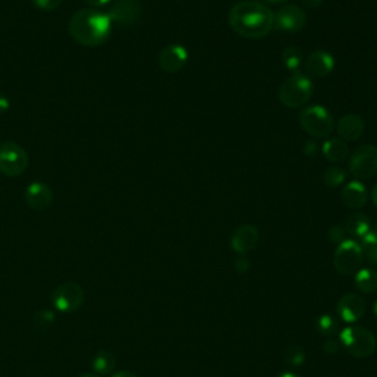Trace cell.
Returning a JSON list of instances; mask_svg holds the SVG:
<instances>
[{
    "mask_svg": "<svg viewBox=\"0 0 377 377\" xmlns=\"http://www.w3.org/2000/svg\"><path fill=\"white\" fill-rule=\"evenodd\" d=\"M84 303V289L76 282L59 284L52 294V305L59 313H74Z\"/></svg>",
    "mask_w": 377,
    "mask_h": 377,
    "instance_id": "ba28073f",
    "label": "cell"
},
{
    "mask_svg": "<svg viewBox=\"0 0 377 377\" xmlns=\"http://www.w3.org/2000/svg\"><path fill=\"white\" fill-rule=\"evenodd\" d=\"M374 315H376V318H377V302L374 303Z\"/></svg>",
    "mask_w": 377,
    "mask_h": 377,
    "instance_id": "60d3db41",
    "label": "cell"
},
{
    "mask_svg": "<svg viewBox=\"0 0 377 377\" xmlns=\"http://www.w3.org/2000/svg\"><path fill=\"white\" fill-rule=\"evenodd\" d=\"M355 286L363 294H374L377 291V272L363 268L355 274Z\"/></svg>",
    "mask_w": 377,
    "mask_h": 377,
    "instance_id": "7402d4cb",
    "label": "cell"
},
{
    "mask_svg": "<svg viewBox=\"0 0 377 377\" xmlns=\"http://www.w3.org/2000/svg\"><path fill=\"white\" fill-rule=\"evenodd\" d=\"M335 58L327 50H314L305 62L307 73L315 79H325L335 69Z\"/></svg>",
    "mask_w": 377,
    "mask_h": 377,
    "instance_id": "9a60e30c",
    "label": "cell"
},
{
    "mask_svg": "<svg viewBox=\"0 0 377 377\" xmlns=\"http://www.w3.org/2000/svg\"><path fill=\"white\" fill-rule=\"evenodd\" d=\"M345 235H347L345 228L336 226V227H332L329 230V235L327 236H329V240L333 242V243H342L345 240Z\"/></svg>",
    "mask_w": 377,
    "mask_h": 377,
    "instance_id": "f546056e",
    "label": "cell"
},
{
    "mask_svg": "<svg viewBox=\"0 0 377 377\" xmlns=\"http://www.w3.org/2000/svg\"><path fill=\"white\" fill-rule=\"evenodd\" d=\"M249 267H250V262H249V260L245 255H240L239 258H236L235 270L238 273H246L249 270Z\"/></svg>",
    "mask_w": 377,
    "mask_h": 377,
    "instance_id": "4dcf8cb0",
    "label": "cell"
},
{
    "mask_svg": "<svg viewBox=\"0 0 377 377\" xmlns=\"http://www.w3.org/2000/svg\"><path fill=\"white\" fill-rule=\"evenodd\" d=\"M313 93L314 84L310 77L301 73H295L280 86L279 99L284 106L291 108V110H296V108L308 103Z\"/></svg>",
    "mask_w": 377,
    "mask_h": 377,
    "instance_id": "3957f363",
    "label": "cell"
},
{
    "mask_svg": "<svg viewBox=\"0 0 377 377\" xmlns=\"http://www.w3.org/2000/svg\"><path fill=\"white\" fill-rule=\"evenodd\" d=\"M364 130H366V122L356 114H347L336 124V132L339 134V139H342L345 141H355L358 139H361Z\"/></svg>",
    "mask_w": 377,
    "mask_h": 377,
    "instance_id": "e0dca14e",
    "label": "cell"
},
{
    "mask_svg": "<svg viewBox=\"0 0 377 377\" xmlns=\"http://www.w3.org/2000/svg\"><path fill=\"white\" fill-rule=\"evenodd\" d=\"M344 228L348 235L354 238H363L370 231V221L364 214L355 212V214H351L349 217H347L344 223Z\"/></svg>",
    "mask_w": 377,
    "mask_h": 377,
    "instance_id": "ffe728a7",
    "label": "cell"
},
{
    "mask_svg": "<svg viewBox=\"0 0 377 377\" xmlns=\"http://www.w3.org/2000/svg\"><path fill=\"white\" fill-rule=\"evenodd\" d=\"M323 2H325V0H301V4L308 9H315V8L321 6Z\"/></svg>",
    "mask_w": 377,
    "mask_h": 377,
    "instance_id": "d6a6232c",
    "label": "cell"
},
{
    "mask_svg": "<svg viewBox=\"0 0 377 377\" xmlns=\"http://www.w3.org/2000/svg\"><path fill=\"white\" fill-rule=\"evenodd\" d=\"M33 5L45 12H50V11H55L61 6L62 0H31Z\"/></svg>",
    "mask_w": 377,
    "mask_h": 377,
    "instance_id": "f1b7e54d",
    "label": "cell"
},
{
    "mask_svg": "<svg viewBox=\"0 0 377 377\" xmlns=\"http://www.w3.org/2000/svg\"><path fill=\"white\" fill-rule=\"evenodd\" d=\"M84 2L87 5H91L93 8H102V6H106L111 4V0H84Z\"/></svg>",
    "mask_w": 377,
    "mask_h": 377,
    "instance_id": "836d02e7",
    "label": "cell"
},
{
    "mask_svg": "<svg viewBox=\"0 0 377 377\" xmlns=\"http://www.w3.org/2000/svg\"><path fill=\"white\" fill-rule=\"evenodd\" d=\"M373 231L377 235V221H376V224H374V230H373Z\"/></svg>",
    "mask_w": 377,
    "mask_h": 377,
    "instance_id": "b9f144b4",
    "label": "cell"
},
{
    "mask_svg": "<svg viewBox=\"0 0 377 377\" xmlns=\"http://www.w3.org/2000/svg\"><path fill=\"white\" fill-rule=\"evenodd\" d=\"M317 330L320 335L330 337L337 332V321L335 320L333 315H329V314L321 315L317 320Z\"/></svg>",
    "mask_w": 377,
    "mask_h": 377,
    "instance_id": "484cf974",
    "label": "cell"
},
{
    "mask_svg": "<svg viewBox=\"0 0 377 377\" xmlns=\"http://www.w3.org/2000/svg\"><path fill=\"white\" fill-rule=\"evenodd\" d=\"M340 342L356 358H366L376 351V337L364 327H347L340 333Z\"/></svg>",
    "mask_w": 377,
    "mask_h": 377,
    "instance_id": "5b68a950",
    "label": "cell"
},
{
    "mask_svg": "<svg viewBox=\"0 0 377 377\" xmlns=\"http://www.w3.org/2000/svg\"><path fill=\"white\" fill-rule=\"evenodd\" d=\"M115 364H117V358L114 356V354L108 351H99L92 360V369L98 376L111 374L112 370L115 369Z\"/></svg>",
    "mask_w": 377,
    "mask_h": 377,
    "instance_id": "44dd1931",
    "label": "cell"
},
{
    "mask_svg": "<svg viewBox=\"0 0 377 377\" xmlns=\"http://www.w3.org/2000/svg\"><path fill=\"white\" fill-rule=\"evenodd\" d=\"M369 199V192L361 182H349L344 186L342 201L351 209H361Z\"/></svg>",
    "mask_w": 377,
    "mask_h": 377,
    "instance_id": "ac0fdd59",
    "label": "cell"
},
{
    "mask_svg": "<svg viewBox=\"0 0 377 377\" xmlns=\"http://www.w3.org/2000/svg\"><path fill=\"white\" fill-rule=\"evenodd\" d=\"M279 377H299V376H296L295 373H289V371H287V373H282Z\"/></svg>",
    "mask_w": 377,
    "mask_h": 377,
    "instance_id": "f35d334b",
    "label": "cell"
},
{
    "mask_svg": "<svg viewBox=\"0 0 377 377\" xmlns=\"http://www.w3.org/2000/svg\"><path fill=\"white\" fill-rule=\"evenodd\" d=\"M106 15L118 25H133L141 16V4L140 0H114Z\"/></svg>",
    "mask_w": 377,
    "mask_h": 377,
    "instance_id": "30bf717a",
    "label": "cell"
},
{
    "mask_svg": "<svg viewBox=\"0 0 377 377\" xmlns=\"http://www.w3.org/2000/svg\"><path fill=\"white\" fill-rule=\"evenodd\" d=\"M363 248L355 240H344L339 243L335 253V268L340 274H352L358 272L363 262Z\"/></svg>",
    "mask_w": 377,
    "mask_h": 377,
    "instance_id": "9c48e42d",
    "label": "cell"
},
{
    "mask_svg": "<svg viewBox=\"0 0 377 377\" xmlns=\"http://www.w3.org/2000/svg\"><path fill=\"white\" fill-rule=\"evenodd\" d=\"M24 197H25L27 205L31 209L45 211L53 202V192L47 185L42 182H34L25 189Z\"/></svg>",
    "mask_w": 377,
    "mask_h": 377,
    "instance_id": "2e32d148",
    "label": "cell"
},
{
    "mask_svg": "<svg viewBox=\"0 0 377 377\" xmlns=\"http://www.w3.org/2000/svg\"><path fill=\"white\" fill-rule=\"evenodd\" d=\"M337 315L347 323H355L363 318L366 313V302L355 294H347L339 299L336 307Z\"/></svg>",
    "mask_w": 377,
    "mask_h": 377,
    "instance_id": "5bb4252c",
    "label": "cell"
},
{
    "mask_svg": "<svg viewBox=\"0 0 377 377\" xmlns=\"http://www.w3.org/2000/svg\"><path fill=\"white\" fill-rule=\"evenodd\" d=\"M349 173L356 180H370L377 175V146L356 148L349 158Z\"/></svg>",
    "mask_w": 377,
    "mask_h": 377,
    "instance_id": "8992f818",
    "label": "cell"
},
{
    "mask_svg": "<svg viewBox=\"0 0 377 377\" xmlns=\"http://www.w3.org/2000/svg\"><path fill=\"white\" fill-rule=\"evenodd\" d=\"M363 255L371 265H377V235L370 230L366 236L361 238Z\"/></svg>",
    "mask_w": 377,
    "mask_h": 377,
    "instance_id": "603a6c76",
    "label": "cell"
},
{
    "mask_svg": "<svg viewBox=\"0 0 377 377\" xmlns=\"http://www.w3.org/2000/svg\"><path fill=\"white\" fill-rule=\"evenodd\" d=\"M284 361L292 366V367H299L305 363V352L301 347H291L287 349L284 355Z\"/></svg>",
    "mask_w": 377,
    "mask_h": 377,
    "instance_id": "83f0119b",
    "label": "cell"
},
{
    "mask_svg": "<svg viewBox=\"0 0 377 377\" xmlns=\"http://www.w3.org/2000/svg\"><path fill=\"white\" fill-rule=\"evenodd\" d=\"M228 24L240 37L258 40L272 33L274 13L270 8L255 0H243L230 9Z\"/></svg>",
    "mask_w": 377,
    "mask_h": 377,
    "instance_id": "6da1fadb",
    "label": "cell"
},
{
    "mask_svg": "<svg viewBox=\"0 0 377 377\" xmlns=\"http://www.w3.org/2000/svg\"><path fill=\"white\" fill-rule=\"evenodd\" d=\"M9 100H8V98H5V96H2V95H0V114H5V112H8L9 111Z\"/></svg>",
    "mask_w": 377,
    "mask_h": 377,
    "instance_id": "e575fe53",
    "label": "cell"
},
{
    "mask_svg": "<svg viewBox=\"0 0 377 377\" xmlns=\"http://www.w3.org/2000/svg\"><path fill=\"white\" fill-rule=\"evenodd\" d=\"M55 323V314L49 310H42L34 315V325L40 330H47Z\"/></svg>",
    "mask_w": 377,
    "mask_h": 377,
    "instance_id": "4316f807",
    "label": "cell"
},
{
    "mask_svg": "<svg viewBox=\"0 0 377 377\" xmlns=\"http://www.w3.org/2000/svg\"><path fill=\"white\" fill-rule=\"evenodd\" d=\"M325 351L329 354V355H333L339 351V342H336V340L333 339H329L327 342L325 344Z\"/></svg>",
    "mask_w": 377,
    "mask_h": 377,
    "instance_id": "1f68e13d",
    "label": "cell"
},
{
    "mask_svg": "<svg viewBox=\"0 0 377 377\" xmlns=\"http://www.w3.org/2000/svg\"><path fill=\"white\" fill-rule=\"evenodd\" d=\"M371 199H373V204L377 207V183L374 185V187L371 190Z\"/></svg>",
    "mask_w": 377,
    "mask_h": 377,
    "instance_id": "8d00e7d4",
    "label": "cell"
},
{
    "mask_svg": "<svg viewBox=\"0 0 377 377\" xmlns=\"http://www.w3.org/2000/svg\"><path fill=\"white\" fill-rule=\"evenodd\" d=\"M299 124L305 133L317 139H327L335 129L332 114L321 105L305 108L299 114Z\"/></svg>",
    "mask_w": 377,
    "mask_h": 377,
    "instance_id": "277c9868",
    "label": "cell"
},
{
    "mask_svg": "<svg viewBox=\"0 0 377 377\" xmlns=\"http://www.w3.org/2000/svg\"><path fill=\"white\" fill-rule=\"evenodd\" d=\"M258 240H260L258 228L250 224H243L233 231V235L230 238V245L235 253H238L239 255H245L257 248Z\"/></svg>",
    "mask_w": 377,
    "mask_h": 377,
    "instance_id": "4fadbf2b",
    "label": "cell"
},
{
    "mask_svg": "<svg viewBox=\"0 0 377 377\" xmlns=\"http://www.w3.org/2000/svg\"><path fill=\"white\" fill-rule=\"evenodd\" d=\"M79 377H99V376L95 374V373H83V374H80Z\"/></svg>",
    "mask_w": 377,
    "mask_h": 377,
    "instance_id": "ab89813d",
    "label": "cell"
},
{
    "mask_svg": "<svg viewBox=\"0 0 377 377\" xmlns=\"http://www.w3.org/2000/svg\"><path fill=\"white\" fill-rule=\"evenodd\" d=\"M28 167L27 152L13 141L0 145V173L8 177H18Z\"/></svg>",
    "mask_w": 377,
    "mask_h": 377,
    "instance_id": "52a82bcc",
    "label": "cell"
},
{
    "mask_svg": "<svg viewBox=\"0 0 377 377\" xmlns=\"http://www.w3.org/2000/svg\"><path fill=\"white\" fill-rule=\"evenodd\" d=\"M347 180V171L340 167H330L326 170L325 175H323V182L330 189H336L342 186Z\"/></svg>",
    "mask_w": 377,
    "mask_h": 377,
    "instance_id": "cb8c5ba5",
    "label": "cell"
},
{
    "mask_svg": "<svg viewBox=\"0 0 377 377\" xmlns=\"http://www.w3.org/2000/svg\"><path fill=\"white\" fill-rule=\"evenodd\" d=\"M68 30L71 37L79 45L86 47H98L110 39L112 23L106 13L95 8H87L73 15L69 20Z\"/></svg>",
    "mask_w": 377,
    "mask_h": 377,
    "instance_id": "7a4b0ae2",
    "label": "cell"
},
{
    "mask_svg": "<svg viewBox=\"0 0 377 377\" xmlns=\"http://www.w3.org/2000/svg\"><path fill=\"white\" fill-rule=\"evenodd\" d=\"M323 155L326 156L330 163H344L349 156V148L348 143L339 137L327 139L323 145Z\"/></svg>",
    "mask_w": 377,
    "mask_h": 377,
    "instance_id": "d6986e66",
    "label": "cell"
},
{
    "mask_svg": "<svg viewBox=\"0 0 377 377\" xmlns=\"http://www.w3.org/2000/svg\"><path fill=\"white\" fill-rule=\"evenodd\" d=\"M111 377H139V376H136V374L132 373V371H118V373L112 374Z\"/></svg>",
    "mask_w": 377,
    "mask_h": 377,
    "instance_id": "d590c367",
    "label": "cell"
},
{
    "mask_svg": "<svg viewBox=\"0 0 377 377\" xmlns=\"http://www.w3.org/2000/svg\"><path fill=\"white\" fill-rule=\"evenodd\" d=\"M270 4H276V5H286L289 0H268Z\"/></svg>",
    "mask_w": 377,
    "mask_h": 377,
    "instance_id": "74e56055",
    "label": "cell"
},
{
    "mask_svg": "<svg viewBox=\"0 0 377 377\" xmlns=\"http://www.w3.org/2000/svg\"><path fill=\"white\" fill-rule=\"evenodd\" d=\"M282 59H283V64H284L286 69L296 71L301 66V62H302V52L296 46H289V47H286L283 50Z\"/></svg>",
    "mask_w": 377,
    "mask_h": 377,
    "instance_id": "d4e9b609",
    "label": "cell"
},
{
    "mask_svg": "<svg viewBox=\"0 0 377 377\" xmlns=\"http://www.w3.org/2000/svg\"><path fill=\"white\" fill-rule=\"evenodd\" d=\"M189 61L187 49L182 45H168L159 52L158 62L161 69H164L166 73H178L183 69Z\"/></svg>",
    "mask_w": 377,
    "mask_h": 377,
    "instance_id": "7c38bea8",
    "label": "cell"
},
{
    "mask_svg": "<svg viewBox=\"0 0 377 377\" xmlns=\"http://www.w3.org/2000/svg\"><path fill=\"white\" fill-rule=\"evenodd\" d=\"M307 24V13L298 5H284L274 13V27L284 33H299Z\"/></svg>",
    "mask_w": 377,
    "mask_h": 377,
    "instance_id": "8fae6325",
    "label": "cell"
}]
</instances>
